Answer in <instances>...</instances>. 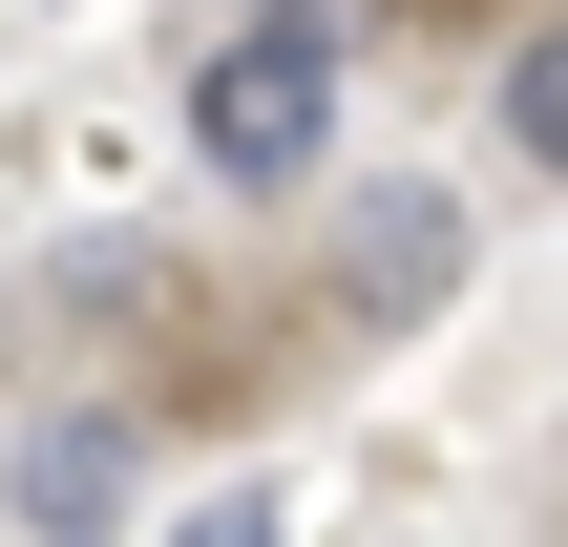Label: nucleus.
<instances>
[{
    "instance_id": "1",
    "label": "nucleus",
    "mask_w": 568,
    "mask_h": 547,
    "mask_svg": "<svg viewBox=\"0 0 568 547\" xmlns=\"http://www.w3.org/2000/svg\"><path fill=\"white\" fill-rule=\"evenodd\" d=\"M337 148V21L316 0H253L211 63H190V169H232V190H295Z\"/></svg>"
},
{
    "instance_id": "2",
    "label": "nucleus",
    "mask_w": 568,
    "mask_h": 547,
    "mask_svg": "<svg viewBox=\"0 0 568 547\" xmlns=\"http://www.w3.org/2000/svg\"><path fill=\"white\" fill-rule=\"evenodd\" d=\"M337 295H358V316H443V295H464V211H443V190H358Z\"/></svg>"
},
{
    "instance_id": "3",
    "label": "nucleus",
    "mask_w": 568,
    "mask_h": 547,
    "mask_svg": "<svg viewBox=\"0 0 568 547\" xmlns=\"http://www.w3.org/2000/svg\"><path fill=\"white\" fill-rule=\"evenodd\" d=\"M485 105H506L527 190H568V21H527V42H506V84H485Z\"/></svg>"
},
{
    "instance_id": "4",
    "label": "nucleus",
    "mask_w": 568,
    "mask_h": 547,
    "mask_svg": "<svg viewBox=\"0 0 568 547\" xmlns=\"http://www.w3.org/2000/svg\"><path fill=\"white\" fill-rule=\"evenodd\" d=\"M126 485V422H42V464H21V506H105Z\"/></svg>"
}]
</instances>
